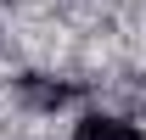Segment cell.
<instances>
[{
  "instance_id": "cell-1",
  "label": "cell",
  "mask_w": 146,
  "mask_h": 140,
  "mask_svg": "<svg viewBox=\"0 0 146 140\" xmlns=\"http://www.w3.org/2000/svg\"><path fill=\"white\" fill-rule=\"evenodd\" d=\"M73 140H146V135H141L129 118H112V112H84V118H79V129H73Z\"/></svg>"
}]
</instances>
